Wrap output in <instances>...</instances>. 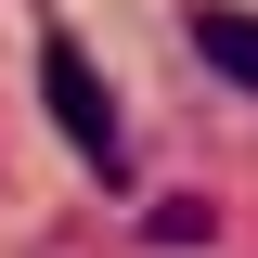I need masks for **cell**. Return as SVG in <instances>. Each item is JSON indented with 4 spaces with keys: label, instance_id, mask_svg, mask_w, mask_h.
I'll use <instances>...</instances> for the list:
<instances>
[{
    "label": "cell",
    "instance_id": "cell-3",
    "mask_svg": "<svg viewBox=\"0 0 258 258\" xmlns=\"http://www.w3.org/2000/svg\"><path fill=\"white\" fill-rule=\"evenodd\" d=\"M207 232H220L207 194H155V207H142V245H207Z\"/></svg>",
    "mask_w": 258,
    "mask_h": 258
},
{
    "label": "cell",
    "instance_id": "cell-1",
    "mask_svg": "<svg viewBox=\"0 0 258 258\" xmlns=\"http://www.w3.org/2000/svg\"><path fill=\"white\" fill-rule=\"evenodd\" d=\"M39 103H52V129H64L91 168L129 155V129H116V103H103V78H91V52H78V39H39Z\"/></svg>",
    "mask_w": 258,
    "mask_h": 258
},
{
    "label": "cell",
    "instance_id": "cell-2",
    "mask_svg": "<svg viewBox=\"0 0 258 258\" xmlns=\"http://www.w3.org/2000/svg\"><path fill=\"white\" fill-rule=\"evenodd\" d=\"M194 52L220 64L232 91H258V13H232V0H194Z\"/></svg>",
    "mask_w": 258,
    "mask_h": 258
}]
</instances>
